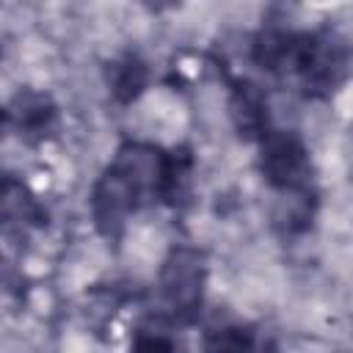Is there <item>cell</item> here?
<instances>
[{
  "label": "cell",
  "mask_w": 353,
  "mask_h": 353,
  "mask_svg": "<svg viewBox=\"0 0 353 353\" xmlns=\"http://www.w3.org/2000/svg\"><path fill=\"white\" fill-rule=\"evenodd\" d=\"M143 3H149V6H154V8H160V6H165V3H171V0H143Z\"/></svg>",
  "instance_id": "cell-1"
}]
</instances>
